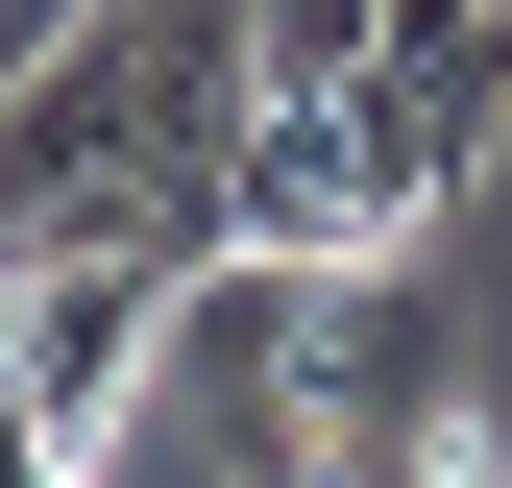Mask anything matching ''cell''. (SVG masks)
Masks as SVG:
<instances>
[{"label":"cell","instance_id":"5","mask_svg":"<svg viewBox=\"0 0 512 488\" xmlns=\"http://www.w3.org/2000/svg\"><path fill=\"white\" fill-rule=\"evenodd\" d=\"M0 488H98V440H49V415L0 391Z\"/></svg>","mask_w":512,"mask_h":488},{"label":"cell","instance_id":"3","mask_svg":"<svg viewBox=\"0 0 512 488\" xmlns=\"http://www.w3.org/2000/svg\"><path fill=\"white\" fill-rule=\"evenodd\" d=\"M366 122H391L415 220L488 196V147H512V0H391V25H366Z\"/></svg>","mask_w":512,"mask_h":488},{"label":"cell","instance_id":"2","mask_svg":"<svg viewBox=\"0 0 512 488\" xmlns=\"http://www.w3.org/2000/svg\"><path fill=\"white\" fill-rule=\"evenodd\" d=\"M220 220L269 244V269H391V244H415V171H391V122H366V98H244Z\"/></svg>","mask_w":512,"mask_h":488},{"label":"cell","instance_id":"4","mask_svg":"<svg viewBox=\"0 0 512 488\" xmlns=\"http://www.w3.org/2000/svg\"><path fill=\"white\" fill-rule=\"evenodd\" d=\"M366 25H391V0H244V74L269 98H366Z\"/></svg>","mask_w":512,"mask_h":488},{"label":"cell","instance_id":"1","mask_svg":"<svg viewBox=\"0 0 512 488\" xmlns=\"http://www.w3.org/2000/svg\"><path fill=\"white\" fill-rule=\"evenodd\" d=\"M317 342H342V269L220 244V269L171 293L147 391L98 415V488H317Z\"/></svg>","mask_w":512,"mask_h":488},{"label":"cell","instance_id":"6","mask_svg":"<svg viewBox=\"0 0 512 488\" xmlns=\"http://www.w3.org/2000/svg\"><path fill=\"white\" fill-rule=\"evenodd\" d=\"M74 25H98V0H0V98H25V74H49Z\"/></svg>","mask_w":512,"mask_h":488}]
</instances>
